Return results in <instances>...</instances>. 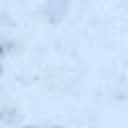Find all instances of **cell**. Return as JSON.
I'll return each instance as SVG.
<instances>
[{
  "instance_id": "7a4b0ae2",
  "label": "cell",
  "mask_w": 128,
  "mask_h": 128,
  "mask_svg": "<svg viewBox=\"0 0 128 128\" xmlns=\"http://www.w3.org/2000/svg\"><path fill=\"white\" fill-rule=\"evenodd\" d=\"M0 72H2V64H0Z\"/></svg>"
},
{
  "instance_id": "6da1fadb",
  "label": "cell",
  "mask_w": 128,
  "mask_h": 128,
  "mask_svg": "<svg viewBox=\"0 0 128 128\" xmlns=\"http://www.w3.org/2000/svg\"><path fill=\"white\" fill-rule=\"evenodd\" d=\"M12 50V42H8V40H4V38H0V60L8 54Z\"/></svg>"
}]
</instances>
